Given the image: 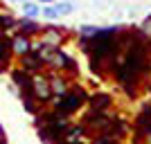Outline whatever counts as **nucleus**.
I'll return each mask as SVG.
<instances>
[{
    "mask_svg": "<svg viewBox=\"0 0 151 144\" xmlns=\"http://www.w3.org/2000/svg\"><path fill=\"white\" fill-rule=\"evenodd\" d=\"M0 29L9 32V29H18V20L12 14H0Z\"/></svg>",
    "mask_w": 151,
    "mask_h": 144,
    "instance_id": "9",
    "label": "nucleus"
},
{
    "mask_svg": "<svg viewBox=\"0 0 151 144\" xmlns=\"http://www.w3.org/2000/svg\"><path fill=\"white\" fill-rule=\"evenodd\" d=\"M41 16H43V18L47 20V23H54L57 18H61L54 5H41Z\"/></svg>",
    "mask_w": 151,
    "mask_h": 144,
    "instance_id": "11",
    "label": "nucleus"
},
{
    "mask_svg": "<svg viewBox=\"0 0 151 144\" xmlns=\"http://www.w3.org/2000/svg\"><path fill=\"white\" fill-rule=\"evenodd\" d=\"M70 2H72V0H70Z\"/></svg>",
    "mask_w": 151,
    "mask_h": 144,
    "instance_id": "16",
    "label": "nucleus"
},
{
    "mask_svg": "<svg viewBox=\"0 0 151 144\" xmlns=\"http://www.w3.org/2000/svg\"><path fill=\"white\" fill-rule=\"evenodd\" d=\"M23 65L27 68V72H36V70L43 65V59L38 57V54H34V52H29V54L23 57Z\"/></svg>",
    "mask_w": 151,
    "mask_h": 144,
    "instance_id": "7",
    "label": "nucleus"
},
{
    "mask_svg": "<svg viewBox=\"0 0 151 144\" xmlns=\"http://www.w3.org/2000/svg\"><path fill=\"white\" fill-rule=\"evenodd\" d=\"M140 34H142L147 41H151V14L142 20V25H140Z\"/></svg>",
    "mask_w": 151,
    "mask_h": 144,
    "instance_id": "13",
    "label": "nucleus"
},
{
    "mask_svg": "<svg viewBox=\"0 0 151 144\" xmlns=\"http://www.w3.org/2000/svg\"><path fill=\"white\" fill-rule=\"evenodd\" d=\"M32 90H34V97H36L38 101H47L50 95H52L50 81H47L43 75H34V79H32Z\"/></svg>",
    "mask_w": 151,
    "mask_h": 144,
    "instance_id": "1",
    "label": "nucleus"
},
{
    "mask_svg": "<svg viewBox=\"0 0 151 144\" xmlns=\"http://www.w3.org/2000/svg\"><path fill=\"white\" fill-rule=\"evenodd\" d=\"M50 88H52V92L57 95V97H65V95H68V83L63 81L61 77H52L50 79Z\"/></svg>",
    "mask_w": 151,
    "mask_h": 144,
    "instance_id": "8",
    "label": "nucleus"
},
{
    "mask_svg": "<svg viewBox=\"0 0 151 144\" xmlns=\"http://www.w3.org/2000/svg\"><path fill=\"white\" fill-rule=\"evenodd\" d=\"M38 5H54V2H57V0H36Z\"/></svg>",
    "mask_w": 151,
    "mask_h": 144,
    "instance_id": "14",
    "label": "nucleus"
},
{
    "mask_svg": "<svg viewBox=\"0 0 151 144\" xmlns=\"http://www.w3.org/2000/svg\"><path fill=\"white\" fill-rule=\"evenodd\" d=\"M99 27L97 25H79V36H86V38H95L99 36Z\"/></svg>",
    "mask_w": 151,
    "mask_h": 144,
    "instance_id": "12",
    "label": "nucleus"
},
{
    "mask_svg": "<svg viewBox=\"0 0 151 144\" xmlns=\"http://www.w3.org/2000/svg\"><path fill=\"white\" fill-rule=\"evenodd\" d=\"M32 52V43H29V36H25V34H16V36L12 38V54H16V57H25V54H29Z\"/></svg>",
    "mask_w": 151,
    "mask_h": 144,
    "instance_id": "2",
    "label": "nucleus"
},
{
    "mask_svg": "<svg viewBox=\"0 0 151 144\" xmlns=\"http://www.w3.org/2000/svg\"><path fill=\"white\" fill-rule=\"evenodd\" d=\"M54 7H57L59 16H70V14H75V2H70V0H57Z\"/></svg>",
    "mask_w": 151,
    "mask_h": 144,
    "instance_id": "10",
    "label": "nucleus"
},
{
    "mask_svg": "<svg viewBox=\"0 0 151 144\" xmlns=\"http://www.w3.org/2000/svg\"><path fill=\"white\" fill-rule=\"evenodd\" d=\"M41 41L47 43V45H52V47H57V45L63 41V29H59V27H54V25H47L43 29V38H41Z\"/></svg>",
    "mask_w": 151,
    "mask_h": 144,
    "instance_id": "4",
    "label": "nucleus"
},
{
    "mask_svg": "<svg viewBox=\"0 0 151 144\" xmlns=\"http://www.w3.org/2000/svg\"><path fill=\"white\" fill-rule=\"evenodd\" d=\"M20 7H23V16H25V18L36 20L38 16H41V5H38V2H34V0H25Z\"/></svg>",
    "mask_w": 151,
    "mask_h": 144,
    "instance_id": "6",
    "label": "nucleus"
},
{
    "mask_svg": "<svg viewBox=\"0 0 151 144\" xmlns=\"http://www.w3.org/2000/svg\"><path fill=\"white\" fill-rule=\"evenodd\" d=\"M7 2H9V5H23L25 0H7Z\"/></svg>",
    "mask_w": 151,
    "mask_h": 144,
    "instance_id": "15",
    "label": "nucleus"
},
{
    "mask_svg": "<svg viewBox=\"0 0 151 144\" xmlns=\"http://www.w3.org/2000/svg\"><path fill=\"white\" fill-rule=\"evenodd\" d=\"M18 29H20V34H25V36H32V34L41 32L43 27L38 25L36 20H32V18H20V20H18Z\"/></svg>",
    "mask_w": 151,
    "mask_h": 144,
    "instance_id": "5",
    "label": "nucleus"
},
{
    "mask_svg": "<svg viewBox=\"0 0 151 144\" xmlns=\"http://www.w3.org/2000/svg\"><path fill=\"white\" fill-rule=\"evenodd\" d=\"M79 104H81V97H79V95H70V92H68L65 97H61V101H59L54 108H57L59 115H63V113H72Z\"/></svg>",
    "mask_w": 151,
    "mask_h": 144,
    "instance_id": "3",
    "label": "nucleus"
}]
</instances>
